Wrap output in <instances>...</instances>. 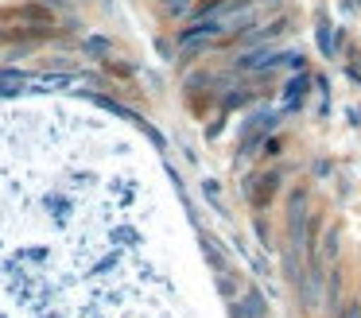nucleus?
<instances>
[{
    "mask_svg": "<svg viewBox=\"0 0 361 318\" xmlns=\"http://www.w3.org/2000/svg\"><path fill=\"white\" fill-rule=\"evenodd\" d=\"M133 140L74 101L0 109V318H175Z\"/></svg>",
    "mask_w": 361,
    "mask_h": 318,
    "instance_id": "1",
    "label": "nucleus"
},
{
    "mask_svg": "<svg viewBox=\"0 0 361 318\" xmlns=\"http://www.w3.org/2000/svg\"><path fill=\"white\" fill-rule=\"evenodd\" d=\"M233 318H268V302H264V295H260L257 287L241 291V299L233 302Z\"/></svg>",
    "mask_w": 361,
    "mask_h": 318,
    "instance_id": "2",
    "label": "nucleus"
},
{
    "mask_svg": "<svg viewBox=\"0 0 361 318\" xmlns=\"http://www.w3.org/2000/svg\"><path fill=\"white\" fill-rule=\"evenodd\" d=\"M245 194H249V202L252 206H268L272 202V194H276V175H252V178H245Z\"/></svg>",
    "mask_w": 361,
    "mask_h": 318,
    "instance_id": "3",
    "label": "nucleus"
},
{
    "mask_svg": "<svg viewBox=\"0 0 361 318\" xmlns=\"http://www.w3.org/2000/svg\"><path fill=\"white\" fill-rule=\"evenodd\" d=\"M218 283H221V295H229V299H233V295H237V287H241V279H237V276H221Z\"/></svg>",
    "mask_w": 361,
    "mask_h": 318,
    "instance_id": "4",
    "label": "nucleus"
}]
</instances>
